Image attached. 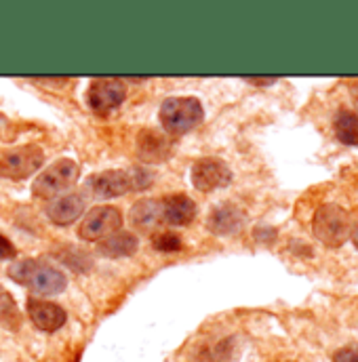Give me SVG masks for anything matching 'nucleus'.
Returning <instances> with one entry per match:
<instances>
[{
  "label": "nucleus",
  "instance_id": "f257e3e1",
  "mask_svg": "<svg viewBox=\"0 0 358 362\" xmlns=\"http://www.w3.org/2000/svg\"><path fill=\"white\" fill-rule=\"evenodd\" d=\"M8 276L17 284L30 288L32 293H36L40 297L57 295L68 284L64 272H59L57 268H53L40 259H17V262H13L8 266Z\"/></svg>",
  "mask_w": 358,
  "mask_h": 362
},
{
  "label": "nucleus",
  "instance_id": "f03ea898",
  "mask_svg": "<svg viewBox=\"0 0 358 362\" xmlns=\"http://www.w3.org/2000/svg\"><path fill=\"white\" fill-rule=\"evenodd\" d=\"M158 118L169 137H179L202 122L204 110L196 97H169L163 101Z\"/></svg>",
  "mask_w": 358,
  "mask_h": 362
},
{
  "label": "nucleus",
  "instance_id": "7ed1b4c3",
  "mask_svg": "<svg viewBox=\"0 0 358 362\" xmlns=\"http://www.w3.org/2000/svg\"><path fill=\"white\" fill-rule=\"evenodd\" d=\"M312 232L318 243L329 249H337L350 236V217L340 204L327 202L314 213Z\"/></svg>",
  "mask_w": 358,
  "mask_h": 362
},
{
  "label": "nucleus",
  "instance_id": "20e7f679",
  "mask_svg": "<svg viewBox=\"0 0 358 362\" xmlns=\"http://www.w3.org/2000/svg\"><path fill=\"white\" fill-rule=\"evenodd\" d=\"M79 177H81V167L70 158H59L57 163H53L47 171H42L36 177L32 192L38 198L55 200V198L68 194V189H72L76 185Z\"/></svg>",
  "mask_w": 358,
  "mask_h": 362
},
{
  "label": "nucleus",
  "instance_id": "39448f33",
  "mask_svg": "<svg viewBox=\"0 0 358 362\" xmlns=\"http://www.w3.org/2000/svg\"><path fill=\"white\" fill-rule=\"evenodd\" d=\"M45 163V152L40 146L28 144L0 154V177L21 181L34 175Z\"/></svg>",
  "mask_w": 358,
  "mask_h": 362
},
{
  "label": "nucleus",
  "instance_id": "423d86ee",
  "mask_svg": "<svg viewBox=\"0 0 358 362\" xmlns=\"http://www.w3.org/2000/svg\"><path fill=\"white\" fill-rule=\"evenodd\" d=\"M120 228H122V213L116 206H95L83 219L79 234L85 240L101 243L108 236L120 232Z\"/></svg>",
  "mask_w": 358,
  "mask_h": 362
},
{
  "label": "nucleus",
  "instance_id": "0eeeda50",
  "mask_svg": "<svg viewBox=\"0 0 358 362\" xmlns=\"http://www.w3.org/2000/svg\"><path fill=\"white\" fill-rule=\"evenodd\" d=\"M125 97H127V87L118 78H95L87 93L91 110L97 114H108L120 107Z\"/></svg>",
  "mask_w": 358,
  "mask_h": 362
},
{
  "label": "nucleus",
  "instance_id": "6e6552de",
  "mask_svg": "<svg viewBox=\"0 0 358 362\" xmlns=\"http://www.w3.org/2000/svg\"><path fill=\"white\" fill-rule=\"evenodd\" d=\"M230 181H232V171L224 160L200 158L192 167V185L200 192H213L226 187Z\"/></svg>",
  "mask_w": 358,
  "mask_h": 362
},
{
  "label": "nucleus",
  "instance_id": "1a4fd4ad",
  "mask_svg": "<svg viewBox=\"0 0 358 362\" xmlns=\"http://www.w3.org/2000/svg\"><path fill=\"white\" fill-rule=\"evenodd\" d=\"M173 152L171 137L167 133L154 131V129H144L137 137V156L142 163L148 165H158L165 163Z\"/></svg>",
  "mask_w": 358,
  "mask_h": 362
},
{
  "label": "nucleus",
  "instance_id": "9d476101",
  "mask_svg": "<svg viewBox=\"0 0 358 362\" xmlns=\"http://www.w3.org/2000/svg\"><path fill=\"white\" fill-rule=\"evenodd\" d=\"M89 192L95 198H118L122 194H127L129 189H133L131 183V173L129 171H118V169H110L103 173H97L89 180Z\"/></svg>",
  "mask_w": 358,
  "mask_h": 362
},
{
  "label": "nucleus",
  "instance_id": "9b49d317",
  "mask_svg": "<svg viewBox=\"0 0 358 362\" xmlns=\"http://www.w3.org/2000/svg\"><path fill=\"white\" fill-rule=\"evenodd\" d=\"M28 316L34 322L36 329L45 333H55L66 325V310L53 301H42V299H30L28 301Z\"/></svg>",
  "mask_w": 358,
  "mask_h": 362
},
{
  "label": "nucleus",
  "instance_id": "f8f14e48",
  "mask_svg": "<svg viewBox=\"0 0 358 362\" xmlns=\"http://www.w3.org/2000/svg\"><path fill=\"white\" fill-rule=\"evenodd\" d=\"M85 213V196L79 192H68L59 198H55L47 206V215L57 226H70Z\"/></svg>",
  "mask_w": 358,
  "mask_h": 362
},
{
  "label": "nucleus",
  "instance_id": "ddd939ff",
  "mask_svg": "<svg viewBox=\"0 0 358 362\" xmlns=\"http://www.w3.org/2000/svg\"><path fill=\"white\" fill-rule=\"evenodd\" d=\"M161 211H163V223L169 226H187L196 217V204L185 194L161 198Z\"/></svg>",
  "mask_w": 358,
  "mask_h": 362
},
{
  "label": "nucleus",
  "instance_id": "4468645a",
  "mask_svg": "<svg viewBox=\"0 0 358 362\" xmlns=\"http://www.w3.org/2000/svg\"><path fill=\"white\" fill-rule=\"evenodd\" d=\"M209 230L217 236H228V234H236L243 223H245V213L232 204V202H226L217 209L211 211L209 215Z\"/></svg>",
  "mask_w": 358,
  "mask_h": 362
},
{
  "label": "nucleus",
  "instance_id": "2eb2a0df",
  "mask_svg": "<svg viewBox=\"0 0 358 362\" xmlns=\"http://www.w3.org/2000/svg\"><path fill=\"white\" fill-rule=\"evenodd\" d=\"M137 247H139L137 238L131 232H122L120 230V232H116V234H112V236H108L105 240L99 243V253L105 255V257L116 259V257L133 255L137 251Z\"/></svg>",
  "mask_w": 358,
  "mask_h": 362
},
{
  "label": "nucleus",
  "instance_id": "dca6fc26",
  "mask_svg": "<svg viewBox=\"0 0 358 362\" xmlns=\"http://www.w3.org/2000/svg\"><path fill=\"white\" fill-rule=\"evenodd\" d=\"M131 221L139 230H152L163 223V211H161V200H139L131 209Z\"/></svg>",
  "mask_w": 358,
  "mask_h": 362
},
{
  "label": "nucleus",
  "instance_id": "f3484780",
  "mask_svg": "<svg viewBox=\"0 0 358 362\" xmlns=\"http://www.w3.org/2000/svg\"><path fill=\"white\" fill-rule=\"evenodd\" d=\"M335 135L346 146H358V114L344 110L335 118Z\"/></svg>",
  "mask_w": 358,
  "mask_h": 362
},
{
  "label": "nucleus",
  "instance_id": "a211bd4d",
  "mask_svg": "<svg viewBox=\"0 0 358 362\" xmlns=\"http://www.w3.org/2000/svg\"><path fill=\"white\" fill-rule=\"evenodd\" d=\"M0 318L11 331L19 329V325H21V316L17 312V305H15L13 297L2 288H0Z\"/></svg>",
  "mask_w": 358,
  "mask_h": 362
},
{
  "label": "nucleus",
  "instance_id": "6ab92c4d",
  "mask_svg": "<svg viewBox=\"0 0 358 362\" xmlns=\"http://www.w3.org/2000/svg\"><path fill=\"white\" fill-rule=\"evenodd\" d=\"M152 247L163 253H175L181 249V238L173 232H165V234H158L152 238Z\"/></svg>",
  "mask_w": 358,
  "mask_h": 362
},
{
  "label": "nucleus",
  "instance_id": "aec40b11",
  "mask_svg": "<svg viewBox=\"0 0 358 362\" xmlns=\"http://www.w3.org/2000/svg\"><path fill=\"white\" fill-rule=\"evenodd\" d=\"M333 362H358V348H342L333 354Z\"/></svg>",
  "mask_w": 358,
  "mask_h": 362
},
{
  "label": "nucleus",
  "instance_id": "412c9836",
  "mask_svg": "<svg viewBox=\"0 0 358 362\" xmlns=\"http://www.w3.org/2000/svg\"><path fill=\"white\" fill-rule=\"evenodd\" d=\"M15 255H17L15 245H13L6 236L0 234V259H11V257H15Z\"/></svg>",
  "mask_w": 358,
  "mask_h": 362
},
{
  "label": "nucleus",
  "instance_id": "4be33fe9",
  "mask_svg": "<svg viewBox=\"0 0 358 362\" xmlns=\"http://www.w3.org/2000/svg\"><path fill=\"white\" fill-rule=\"evenodd\" d=\"M249 83H253V85H272V83H276V78H247Z\"/></svg>",
  "mask_w": 358,
  "mask_h": 362
},
{
  "label": "nucleus",
  "instance_id": "5701e85b",
  "mask_svg": "<svg viewBox=\"0 0 358 362\" xmlns=\"http://www.w3.org/2000/svg\"><path fill=\"white\" fill-rule=\"evenodd\" d=\"M352 240H354V247L358 249V226H357V230H354V234H352Z\"/></svg>",
  "mask_w": 358,
  "mask_h": 362
}]
</instances>
